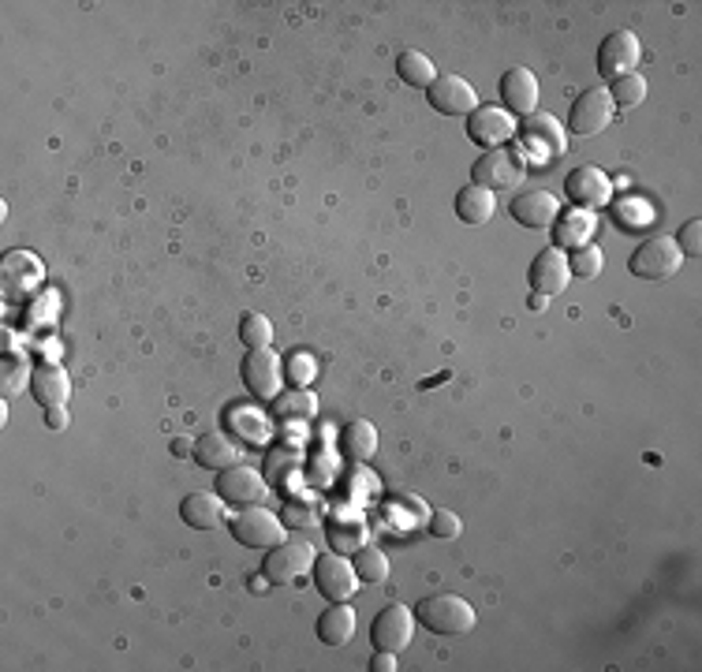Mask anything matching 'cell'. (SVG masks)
Wrapping results in <instances>:
<instances>
[{"label": "cell", "mask_w": 702, "mask_h": 672, "mask_svg": "<svg viewBox=\"0 0 702 672\" xmlns=\"http://www.w3.org/2000/svg\"><path fill=\"white\" fill-rule=\"evenodd\" d=\"M180 519L194 531H217L225 524V501L221 493H188L180 501Z\"/></svg>", "instance_id": "21"}, {"label": "cell", "mask_w": 702, "mask_h": 672, "mask_svg": "<svg viewBox=\"0 0 702 672\" xmlns=\"http://www.w3.org/2000/svg\"><path fill=\"white\" fill-rule=\"evenodd\" d=\"M30 392L41 408H61V403H67V397H72V377H67L64 366L41 363V366H34V374H30Z\"/></svg>", "instance_id": "20"}, {"label": "cell", "mask_w": 702, "mask_h": 672, "mask_svg": "<svg viewBox=\"0 0 702 672\" xmlns=\"http://www.w3.org/2000/svg\"><path fill=\"white\" fill-rule=\"evenodd\" d=\"M523 176H527V157L520 146H497L486 150L471 168V183L486 191H505V188H520Z\"/></svg>", "instance_id": "3"}, {"label": "cell", "mask_w": 702, "mask_h": 672, "mask_svg": "<svg viewBox=\"0 0 702 672\" xmlns=\"http://www.w3.org/2000/svg\"><path fill=\"white\" fill-rule=\"evenodd\" d=\"M352 565H355V576H359L362 583H385L388 579V557L378 550V545H362V550H355Z\"/></svg>", "instance_id": "27"}, {"label": "cell", "mask_w": 702, "mask_h": 672, "mask_svg": "<svg viewBox=\"0 0 702 672\" xmlns=\"http://www.w3.org/2000/svg\"><path fill=\"white\" fill-rule=\"evenodd\" d=\"M430 534L434 538H460V516L456 512H430Z\"/></svg>", "instance_id": "34"}, {"label": "cell", "mask_w": 702, "mask_h": 672, "mask_svg": "<svg viewBox=\"0 0 702 672\" xmlns=\"http://www.w3.org/2000/svg\"><path fill=\"white\" fill-rule=\"evenodd\" d=\"M194 464L206 470H225L232 464H243V449L228 434H206L194 441Z\"/></svg>", "instance_id": "22"}, {"label": "cell", "mask_w": 702, "mask_h": 672, "mask_svg": "<svg viewBox=\"0 0 702 672\" xmlns=\"http://www.w3.org/2000/svg\"><path fill=\"white\" fill-rule=\"evenodd\" d=\"M426 101L442 116H471L478 108V94L463 75H437L426 90Z\"/></svg>", "instance_id": "10"}, {"label": "cell", "mask_w": 702, "mask_h": 672, "mask_svg": "<svg viewBox=\"0 0 702 672\" xmlns=\"http://www.w3.org/2000/svg\"><path fill=\"white\" fill-rule=\"evenodd\" d=\"M240 377H243V385H247L251 397L277 400L284 385V363L273 348H247V356H243V363H240Z\"/></svg>", "instance_id": "6"}, {"label": "cell", "mask_w": 702, "mask_h": 672, "mask_svg": "<svg viewBox=\"0 0 702 672\" xmlns=\"http://www.w3.org/2000/svg\"><path fill=\"white\" fill-rule=\"evenodd\" d=\"M613 98H609L605 87H590L587 94H579L572 101V113H569V128L575 134H598L613 124Z\"/></svg>", "instance_id": "13"}, {"label": "cell", "mask_w": 702, "mask_h": 672, "mask_svg": "<svg viewBox=\"0 0 702 672\" xmlns=\"http://www.w3.org/2000/svg\"><path fill=\"white\" fill-rule=\"evenodd\" d=\"M520 128H523V146L520 150H523V154H535L543 165H549L553 157H561L564 146H569L561 124H557L553 116H546V113H531Z\"/></svg>", "instance_id": "11"}, {"label": "cell", "mask_w": 702, "mask_h": 672, "mask_svg": "<svg viewBox=\"0 0 702 672\" xmlns=\"http://www.w3.org/2000/svg\"><path fill=\"white\" fill-rule=\"evenodd\" d=\"M416 620L426 632L434 635H471L478 624L475 605L460 594H434V598H422L416 605Z\"/></svg>", "instance_id": "1"}, {"label": "cell", "mask_w": 702, "mask_h": 672, "mask_svg": "<svg viewBox=\"0 0 702 672\" xmlns=\"http://www.w3.org/2000/svg\"><path fill=\"white\" fill-rule=\"evenodd\" d=\"M318 635L326 646H344L355 635V609L348 602H329V609L318 617Z\"/></svg>", "instance_id": "23"}, {"label": "cell", "mask_w": 702, "mask_h": 672, "mask_svg": "<svg viewBox=\"0 0 702 672\" xmlns=\"http://www.w3.org/2000/svg\"><path fill=\"white\" fill-rule=\"evenodd\" d=\"M396 75H400V82H408V87L430 90V82L437 79V67L426 53H419V49H404V53L396 56Z\"/></svg>", "instance_id": "25"}, {"label": "cell", "mask_w": 702, "mask_h": 672, "mask_svg": "<svg viewBox=\"0 0 702 672\" xmlns=\"http://www.w3.org/2000/svg\"><path fill=\"white\" fill-rule=\"evenodd\" d=\"M362 538H367V527L362 524H333L329 527V545H333L336 553H352V550H362Z\"/></svg>", "instance_id": "32"}, {"label": "cell", "mask_w": 702, "mask_h": 672, "mask_svg": "<svg viewBox=\"0 0 702 672\" xmlns=\"http://www.w3.org/2000/svg\"><path fill=\"white\" fill-rule=\"evenodd\" d=\"M531 310H546V296H531Z\"/></svg>", "instance_id": "41"}, {"label": "cell", "mask_w": 702, "mask_h": 672, "mask_svg": "<svg viewBox=\"0 0 702 672\" xmlns=\"http://www.w3.org/2000/svg\"><path fill=\"white\" fill-rule=\"evenodd\" d=\"M288 519H292V524H299V527H310V524H318V519H315V512H310V508H299V504H288Z\"/></svg>", "instance_id": "39"}, {"label": "cell", "mask_w": 702, "mask_h": 672, "mask_svg": "<svg viewBox=\"0 0 702 672\" xmlns=\"http://www.w3.org/2000/svg\"><path fill=\"white\" fill-rule=\"evenodd\" d=\"M411 635H416L411 609H408V605H400V602L385 605V609L374 617V624H370V643H374V650L400 654L404 646H411Z\"/></svg>", "instance_id": "12"}, {"label": "cell", "mask_w": 702, "mask_h": 672, "mask_svg": "<svg viewBox=\"0 0 702 672\" xmlns=\"http://www.w3.org/2000/svg\"><path fill=\"white\" fill-rule=\"evenodd\" d=\"M515 131H520V124H515V116L501 105H478L475 113L468 116V139L475 142V146H486V150L509 146L515 139Z\"/></svg>", "instance_id": "8"}, {"label": "cell", "mask_w": 702, "mask_h": 672, "mask_svg": "<svg viewBox=\"0 0 702 672\" xmlns=\"http://www.w3.org/2000/svg\"><path fill=\"white\" fill-rule=\"evenodd\" d=\"M527 281H531V292H535V296H546V299L561 296V292L572 284V269H569L564 250H557V247L538 250L535 262H531Z\"/></svg>", "instance_id": "14"}, {"label": "cell", "mask_w": 702, "mask_h": 672, "mask_svg": "<svg viewBox=\"0 0 702 672\" xmlns=\"http://www.w3.org/2000/svg\"><path fill=\"white\" fill-rule=\"evenodd\" d=\"M569 269H572V276H583V281H595V276H602V269H605L602 247H598V243H587V247L572 250Z\"/></svg>", "instance_id": "30"}, {"label": "cell", "mask_w": 702, "mask_h": 672, "mask_svg": "<svg viewBox=\"0 0 702 672\" xmlns=\"http://www.w3.org/2000/svg\"><path fill=\"white\" fill-rule=\"evenodd\" d=\"M240 340L247 348H273V322L258 310H247L240 314Z\"/></svg>", "instance_id": "29"}, {"label": "cell", "mask_w": 702, "mask_h": 672, "mask_svg": "<svg viewBox=\"0 0 702 672\" xmlns=\"http://www.w3.org/2000/svg\"><path fill=\"white\" fill-rule=\"evenodd\" d=\"M173 452H176V456H194V441H191V437H176Z\"/></svg>", "instance_id": "40"}, {"label": "cell", "mask_w": 702, "mask_h": 672, "mask_svg": "<svg viewBox=\"0 0 702 672\" xmlns=\"http://www.w3.org/2000/svg\"><path fill=\"white\" fill-rule=\"evenodd\" d=\"M284 524L281 516H273L261 504H247L232 516V538L247 550H273V545L284 542Z\"/></svg>", "instance_id": "5"}, {"label": "cell", "mask_w": 702, "mask_h": 672, "mask_svg": "<svg viewBox=\"0 0 702 672\" xmlns=\"http://www.w3.org/2000/svg\"><path fill=\"white\" fill-rule=\"evenodd\" d=\"M370 669L374 672H396V654L393 650H374V658H370Z\"/></svg>", "instance_id": "38"}, {"label": "cell", "mask_w": 702, "mask_h": 672, "mask_svg": "<svg viewBox=\"0 0 702 672\" xmlns=\"http://www.w3.org/2000/svg\"><path fill=\"white\" fill-rule=\"evenodd\" d=\"M564 191H569V198L579 209H598V206H605V202L613 198V183H609V176L598 165L572 168L569 180H564Z\"/></svg>", "instance_id": "16"}, {"label": "cell", "mask_w": 702, "mask_h": 672, "mask_svg": "<svg viewBox=\"0 0 702 672\" xmlns=\"http://www.w3.org/2000/svg\"><path fill=\"white\" fill-rule=\"evenodd\" d=\"M362 579L355 576V565L344 553H326L315 560V586L326 602H352L359 594Z\"/></svg>", "instance_id": "7"}, {"label": "cell", "mask_w": 702, "mask_h": 672, "mask_svg": "<svg viewBox=\"0 0 702 672\" xmlns=\"http://www.w3.org/2000/svg\"><path fill=\"white\" fill-rule=\"evenodd\" d=\"M67 423H72V415H67V408H46V426L49 430H67Z\"/></svg>", "instance_id": "37"}, {"label": "cell", "mask_w": 702, "mask_h": 672, "mask_svg": "<svg viewBox=\"0 0 702 672\" xmlns=\"http://www.w3.org/2000/svg\"><path fill=\"white\" fill-rule=\"evenodd\" d=\"M609 98H613V105L616 108H636L642 98H647V79H642L639 72H628V75H621V79H613L609 82Z\"/></svg>", "instance_id": "28"}, {"label": "cell", "mask_w": 702, "mask_h": 672, "mask_svg": "<svg viewBox=\"0 0 702 672\" xmlns=\"http://www.w3.org/2000/svg\"><path fill=\"white\" fill-rule=\"evenodd\" d=\"M494 214H497V195H494V191L478 188V183L460 188V195H456V217H460L463 224H486Z\"/></svg>", "instance_id": "24"}, {"label": "cell", "mask_w": 702, "mask_h": 672, "mask_svg": "<svg viewBox=\"0 0 702 672\" xmlns=\"http://www.w3.org/2000/svg\"><path fill=\"white\" fill-rule=\"evenodd\" d=\"M344 452H348L352 460H370L378 452V430L374 423H367V418H355V423L344 430L341 437Z\"/></svg>", "instance_id": "26"}, {"label": "cell", "mask_w": 702, "mask_h": 672, "mask_svg": "<svg viewBox=\"0 0 702 672\" xmlns=\"http://www.w3.org/2000/svg\"><path fill=\"white\" fill-rule=\"evenodd\" d=\"M557 214H561V202L543 188L520 191V195L512 198V217H515V224H523V229H535V232L553 229Z\"/></svg>", "instance_id": "18"}, {"label": "cell", "mask_w": 702, "mask_h": 672, "mask_svg": "<svg viewBox=\"0 0 702 672\" xmlns=\"http://www.w3.org/2000/svg\"><path fill=\"white\" fill-rule=\"evenodd\" d=\"M318 553L310 542H303V538H295V542H284L273 545V550H266V560H261V576L269 579L273 586H288L295 583V579H303L310 568H315Z\"/></svg>", "instance_id": "4"}, {"label": "cell", "mask_w": 702, "mask_h": 672, "mask_svg": "<svg viewBox=\"0 0 702 672\" xmlns=\"http://www.w3.org/2000/svg\"><path fill=\"white\" fill-rule=\"evenodd\" d=\"M217 493H221V501L235 504V508L261 504V497H266V478L247 464H232L221 470V478H217Z\"/></svg>", "instance_id": "15"}, {"label": "cell", "mask_w": 702, "mask_h": 672, "mask_svg": "<svg viewBox=\"0 0 702 672\" xmlns=\"http://www.w3.org/2000/svg\"><path fill=\"white\" fill-rule=\"evenodd\" d=\"M318 411V400L310 392H288V397L273 400V415L277 418H310Z\"/></svg>", "instance_id": "31"}, {"label": "cell", "mask_w": 702, "mask_h": 672, "mask_svg": "<svg viewBox=\"0 0 702 672\" xmlns=\"http://www.w3.org/2000/svg\"><path fill=\"white\" fill-rule=\"evenodd\" d=\"M310 377H315V359H310V356H292V359H288V382L307 385Z\"/></svg>", "instance_id": "35"}, {"label": "cell", "mask_w": 702, "mask_h": 672, "mask_svg": "<svg viewBox=\"0 0 702 672\" xmlns=\"http://www.w3.org/2000/svg\"><path fill=\"white\" fill-rule=\"evenodd\" d=\"M676 247H680L684 258H699L702 255V221H699V217H691V221L684 224L680 235H676Z\"/></svg>", "instance_id": "33"}, {"label": "cell", "mask_w": 702, "mask_h": 672, "mask_svg": "<svg viewBox=\"0 0 702 672\" xmlns=\"http://www.w3.org/2000/svg\"><path fill=\"white\" fill-rule=\"evenodd\" d=\"M497 94H501V105L509 113L531 116L538 108V79L531 67H509L497 82Z\"/></svg>", "instance_id": "19"}, {"label": "cell", "mask_w": 702, "mask_h": 672, "mask_svg": "<svg viewBox=\"0 0 702 672\" xmlns=\"http://www.w3.org/2000/svg\"><path fill=\"white\" fill-rule=\"evenodd\" d=\"M636 214H650V206L647 202H628V206H616V221L624 217V229H639V217Z\"/></svg>", "instance_id": "36"}, {"label": "cell", "mask_w": 702, "mask_h": 672, "mask_svg": "<svg viewBox=\"0 0 702 672\" xmlns=\"http://www.w3.org/2000/svg\"><path fill=\"white\" fill-rule=\"evenodd\" d=\"M642 61V41L631 30H613L598 49V75L602 79H621V75L636 72Z\"/></svg>", "instance_id": "9"}, {"label": "cell", "mask_w": 702, "mask_h": 672, "mask_svg": "<svg viewBox=\"0 0 702 672\" xmlns=\"http://www.w3.org/2000/svg\"><path fill=\"white\" fill-rule=\"evenodd\" d=\"M680 266L684 255L676 247V235H650L628 258L631 276H639V281H669V276L680 273Z\"/></svg>", "instance_id": "2"}, {"label": "cell", "mask_w": 702, "mask_h": 672, "mask_svg": "<svg viewBox=\"0 0 702 672\" xmlns=\"http://www.w3.org/2000/svg\"><path fill=\"white\" fill-rule=\"evenodd\" d=\"M595 232H598V217L595 209H561L553 221V247L557 250H579L587 243H595Z\"/></svg>", "instance_id": "17"}]
</instances>
